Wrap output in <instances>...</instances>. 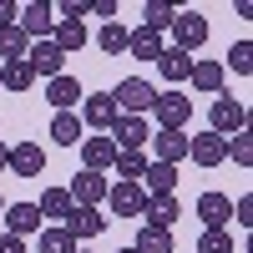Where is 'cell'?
Instances as JSON below:
<instances>
[{
    "label": "cell",
    "mask_w": 253,
    "mask_h": 253,
    "mask_svg": "<svg viewBox=\"0 0 253 253\" xmlns=\"http://www.w3.org/2000/svg\"><path fill=\"white\" fill-rule=\"evenodd\" d=\"M36 253H76V238H71L61 223H51V228H41V233H36Z\"/></svg>",
    "instance_id": "cell-27"
},
{
    "label": "cell",
    "mask_w": 253,
    "mask_h": 253,
    "mask_svg": "<svg viewBox=\"0 0 253 253\" xmlns=\"http://www.w3.org/2000/svg\"><path fill=\"white\" fill-rule=\"evenodd\" d=\"M0 213H5V198H0Z\"/></svg>",
    "instance_id": "cell-44"
},
{
    "label": "cell",
    "mask_w": 253,
    "mask_h": 253,
    "mask_svg": "<svg viewBox=\"0 0 253 253\" xmlns=\"http://www.w3.org/2000/svg\"><path fill=\"white\" fill-rule=\"evenodd\" d=\"M5 167H10L15 177H26V182H31V177H41V172H46V147H41V142H15Z\"/></svg>",
    "instance_id": "cell-12"
},
{
    "label": "cell",
    "mask_w": 253,
    "mask_h": 253,
    "mask_svg": "<svg viewBox=\"0 0 253 253\" xmlns=\"http://www.w3.org/2000/svg\"><path fill=\"white\" fill-rule=\"evenodd\" d=\"M198 223L203 228H228L233 223V198L228 193H203L198 198Z\"/></svg>",
    "instance_id": "cell-16"
},
{
    "label": "cell",
    "mask_w": 253,
    "mask_h": 253,
    "mask_svg": "<svg viewBox=\"0 0 253 253\" xmlns=\"http://www.w3.org/2000/svg\"><path fill=\"white\" fill-rule=\"evenodd\" d=\"M0 218H5V233H10V238H31V233H41V223H46L36 203H5V213H0Z\"/></svg>",
    "instance_id": "cell-13"
},
{
    "label": "cell",
    "mask_w": 253,
    "mask_h": 253,
    "mask_svg": "<svg viewBox=\"0 0 253 253\" xmlns=\"http://www.w3.org/2000/svg\"><path fill=\"white\" fill-rule=\"evenodd\" d=\"M172 15H177V5H167V0H147V5H142V26L162 36L167 26H172Z\"/></svg>",
    "instance_id": "cell-31"
},
{
    "label": "cell",
    "mask_w": 253,
    "mask_h": 253,
    "mask_svg": "<svg viewBox=\"0 0 253 253\" xmlns=\"http://www.w3.org/2000/svg\"><path fill=\"white\" fill-rule=\"evenodd\" d=\"M107 187H112V177H107V172H86V167H81V172L71 177L66 193H71V203H76V208H101V203H107Z\"/></svg>",
    "instance_id": "cell-6"
},
{
    "label": "cell",
    "mask_w": 253,
    "mask_h": 253,
    "mask_svg": "<svg viewBox=\"0 0 253 253\" xmlns=\"http://www.w3.org/2000/svg\"><path fill=\"white\" fill-rule=\"evenodd\" d=\"M112 172H117V182H142V172H147V152H117Z\"/></svg>",
    "instance_id": "cell-30"
},
{
    "label": "cell",
    "mask_w": 253,
    "mask_h": 253,
    "mask_svg": "<svg viewBox=\"0 0 253 253\" xmlns=\"http://www.w3.org/2000/svg\"><path fill=\"white\" fill-rule=\"evenodd\" d=\"M193 91H208V96H218L223 91V81H228V71H223V61H193Z\"/></svg>",
    "instance_id": "cell-22"
},
{
    "label": "cell",
    "mask_w": 253,
    "mask_h": 253,
    "mask_svg": "<svg viewBox=\"0 0 253 253\" xmlns=\"http://www.w3.org/2000/svg\"><path fill=\"white\" fill-rule=\"evenodd\" d=\"M15 26L26 31L31 41H51V31H56V5H46V0H31L26 10H15Z\"/></svg>",
    "instance_id": "cell-8"
},
{
    "label": "cell",
    "mask_w": 253,
    "mask_h": 253,
    "mask_svg": "<svg viewBox=\"0 0 253 253\" xmlns=\"http://www.w3.org/2000/svg\"><path fill=\"white\" fill-rule=\"evenodd\" d=\"M243 126H248V107L233 101L228 91H218V101L208 107V132L213 137H233V132H243Z\"/></svg>",
    "instance_id": "cell-2"
},
{
    "label": "cell",
    "mask_w": 253,
    "mask_h": 253,
    "mask_svg": "<svg viewBox=\"0 0 253 253\" xmlns=\"http://www.w3.org/2000/svg\"><path fill=\"white\" fill-rule=\"evenodd\" d=\"M152 117H157V132H182V126L193 122V101H187L177 86H172V91H157Z\"/></svg>",
    "instance_id": "cell-3"
},
{
    "label": "cell",
    "mask_w": 253,
    "mask_h": 253,
    "mask_svg": "<svg viewBox=\"0 0 253 253\" xmlns=\"http://www.w3.org/2000/svg\"><path fill=\"white\" fill-rule=\"evenodd\" d=\"M107 137L117 142V152H142L152 142V126H147V117H117Z\"/></svg>",
    "instance_id": "cell-9"
},
{
    "label": "cell",
    "mask_w": 253,
    "mask_h": 253,
    "mask_svg": "<svg viewBox=\"0 0 253 253\" xmlns=\"http://www.w3.org/2000/svg\"><path fill=\"white\" fill-rule=\"evenodd\" d=\"M81 96H86V91H81L76 76H51V81H46V101H51L56 112H76Z\"/></svg>",
    "instance_id": "cell-17"
},
{
    "label": "cell",
    "mask_w": 253,
    "mask_h": 253,
    "mask_svg": "<svg viewBox=\"0 0 253 253\" xmlns=\"http://www.w3.org/2000/svg\"><path fill=\"white\" fill-rule=\"evenodd\" d=\"M96 46L107 51V56L126 51V26H122V20H112V26H101V36H96Z\"/></svg>",
    "instance_id": "cell-36"
},
{
    "label": "cell",
    "mask_w": 253,
    "mask_h": 253,
    "mask_svg": "<svg viewBox=\"0 0 253 253\" xmlns=\"http://www.w3.org/2000/svg\"><path fill=\"white\" fill-rule=\"evenodd\" d=\"M36 208H41V218H51V223H66L76 203H71V193H66V187H46Z\"/></svg>",
    "instance_id": "cell-24"
},
{
    "label": "cell",
    "mask_w": 253,
    "mask_h": 253,
    "mask_svg": "<svg viewBox=\"0 0 253 253\" xmlns=\"http://www.w3.org/2000/svg\"><path fill=\"white\" fill-rule=\"evenodd\" d=\"M152 162H167V167L187 162V132H157L152 137Z\"/></svg>",
    "instance_id": "cell-19"
},
{
    "label": "cell",
    "mask_w": 253,
    "mask_h": 253,
    "mask_svg": "<svg viewBox=\"0 0 253 253\" xmlns=\"http://www.w3.org/2000/svg\"><path fill=\"white\" fill-rule=\"evenodd\" d=\"M91 5H81V0H66V5H61V20H76V26H81V15H86Z\"/></svg>",
    "instance_id": "cell-39"
},
{
    "label": "cell",
    "mask_w": 253,
    "mask_h": 253,
    "mask_svg": "<svg viewBox=\"0 0 253 253\" xmlns=\"http://www.w3.org/2000/svg\"><path fill=\"white\" fill-rule=\"evenodd\" d=\"M5 162H10V142H0V172H5Z\"/></svg>",
    "instance_id": "cell-42"
},
{
    "label": "cell",
    "mask_w": 253,
    "mask_h": 253,
    "mask_svg": "<svg viewBox=\"0 0 253 253\" xmlns=\"http://www.w3.org/2000/svg\"><path fill=\"white\" fill-rule=\"evenodd\" d=\"M76 253H91V248H76Z\"/></svg>",
    "instance_id": "cell-45"
},
{
    "label": "cell",
    "mask_w": 253,
    "mask_h": 253,
    "mask_svg": "<svg viewBox=\"0 0 253 253\" xmlns=\"http://www.w3.org/2000/svg\"><path fill=\"white\" fill-rule=\"evenodd\" d=\"M117 10H122V5H117V0H96V5H91L86 15H96V20H101V26H112V20H117Z\"/></svg>",
    "instance_id": "cell-37"
},
{
    "label": "cell",
    "mask_w": 253,
    "mask_h": 253,
    "mask_svg": "<svg viewBox=\"0 0 253 253\" xmlns=\"http://www.w3.org/2000/svg\"><path fill=\"white\" fill-rule=\"evenodd\" d=\"M172 187H177V167L147 162V172H142V193L147 198H172Z\"/></svg>",
    "instance_id": "cell-18"
},
{
    "label": "cell",
    "mask_w": 253,
    "mask_h": 253,
    "mask_svg": "<svg viewBox=\"0 0 253 253\" xmlns=\"http://www.w3.org/2000/svg\"><path fill=\"white\" fill-rule=\"evenodd\" d=\"M198 253H233V233H228V228H203Z\"/></svg>",
    "instance_id": "cell-33"
},
{
    "label": "cell",
    "mask_w": 253,
    "mask_h": 253,
    "mask_svg": "<svg viewBox=\"0 0 253 253\" xmlns=\"http://www.w3.org/2000/svg\"><path fill=\"white\" fill-rule=\"evenodd\" d=\"M81 137H86V126H81L76 112H56V117H51V142H61V147H81Z\"/></svg>",
    "instance_id": "cell-23"
},
{
    "label": "cell",
    "mask_w": 253,
    "mask_h": 253,
    "mask_svg": "<svg viewBox=\"0 0 253 253\" xmlns=\"http://www.w3.org/2000/svg\"><path fill=\"white\" fill-rule=\"evenodd\" d=\"M26 51H31L26 31L20 26H0V66H5V61H26Z\"/></svg>",
    "instance_id": "cell-26"
},
{
    "label": "cell",
    "mask_w": 253,
    "mask_h": 253,
    "mask_svg": "<svg viewBox=\"0 0 253 253\" xmlns=\"http://www.w3.org/2000/svg\"><path fill=\"white\" fill-rule=\"evenodd\" d=\"M142 218H147V228H167V233H172V223L182 218V203L177 198H147Z\"/></svg>",
    "instance_id": "cell-20"
},
{
    "label": "cell",
    "mask_w": 253,
    "mask_h": 253,
    "mask_svg": "<svg viewBox=\"0 0 253 253\" xmlns=\"http://www.w3.org/2000/svg\"><path fill=\"white\" fill-rule=\"evenodd\" d=\"M117 253H137V248H117Z\"/></svg>",
    "instance_id": "cell-43"
},
{
    "label": "cell",
    "mask_w": 253,
    "mask_h": 253,
    "mask_svg": "<svg viewBox=\"0 0 253 253\" xmlns=\"http://www.w3.org/2000/svg\"><path fill=\"white\" fill-rule=\"evenodd\" d=\"M187 157H193L198 167H223L228 162V137H213V132L187 137Z\"/></svg>",
    "instance_id": "cell-14"
},
{
    "label": "cell",
    "mask_w": 253,
    "mask_h": 253,
    "mask_svg": "<svg viewBox=\"0 0 253 253\" xmlns=\"http://www.w3.org/2000/svg\"><path fill=\"white\" fill-rule=\"evenodd\" d=\"M132 248H137V253H172L177 243H172V233H167V228H147V223H142Z\"/></svg>",
    "instance_id": "cell-29"
},
{
    "label": "cell",
    "mask_w": 253,
    "mask_h": 253,
    "mask_svg": "<svg viewBox=\"0 0 253 253\" xmlns=\"http://www.w3.org/2000/svg\"><path fill=\"white\" fill-rule=\"evenodd\" d=\"M233 66L238 76H248L253 71V41H233V46H228V61H223V71Z\"/></svg>",
    "instance_id": "cell-34"
},
{
    "label": "cell",
    "mask_w": 253,
    "mask_h": 253,
    "mask_svg": "<svg viewBox=\"0 0 253 253\" xmlns=\"http://www.w3.org/2000/svg\"><path fill=\"white\" fill-rule=\"evenodd\" d=\"M126 51H132L137 61H157L162 56V36L147 31V26H137V31H126Z\"/></svg>",
    "instance_id": "cell-25"
},
{
    "label": "cell",
    "mask_w": 253,
    "mask_h": 253,
    "mask_svg": "<svg viewBox=\"0 0 253 253\" xmlns=\"http://www.w3.org/2000/svg\"><path fill=\"white\" fill-rule=\"evenodd\" d=\"M31 86H36V71L26 61H5L0 66V91H31Z\"/></svg>",
    "instance_id": "cell-28"
},
{
    "label": "cell",
    "mask_w": 253,
    "mask_h": 253,
    "mask_svg": "<svg viewBox=\"0 0 253 253\" xmlns=\"http://www.w3.org/2000/svg\"><path fill=\"white\" fill-rule=\"evenodd\" d=\"M81 167L86 172H112V162H117V142L107 137V132H96V137H81Z\"/></svg>",
    "instance_id": "cell-11"
},
{
    "label": "cell",
    "mask_w": 253,
    "mask_h": 253,
    "mask_svg": "<svg viewBox=\"0 0 253 253\" xmlns=\"http://www.w3.org/2000/svg\"><path fill=\"white\" fill-rule=\"evenodd\" d=\"M167 31H172V51H187V56H193L203 41H208V15H203V10H177Z\"/></svg>",
    "instance_id": "cell-4"
},
{
    "label": "cell",
    "mask_w": 253,
    "mask_h": 253,
    "mask_svg": "<svg viewBox=\"0 0 253 253\" xmlns=\"http://www.w3.org/2000/svg\"><path fill=\"white\" fill-rule=\"evenodd\" d=\"M76 117H81V126H91V132H112V122H117L122 112H117L112 91H91V96H81Z\"/></svg>",
    "instance_id": "cell-5"
},
{
    "label": "cell",
    "mask_w": 253,
    "mask_h": 253,
    "mask_svg": "<svg viewBox=\"0 0 253 253\" xmlns=\"http://www.w3.org/2000/svg\"><path fill=\"white\" fill-rule=\"evenodd\" d=\"M107 208H112V218H142V208H147L142 182H112L107 187Z\"/></svg>",
    "instance_id": "cell-10"
},
{
    "label": "cell",
    "mask_w": 253,
    "mask_h": 253,
    "mask_svg": "<svg viewBox=\"0 0 253 253\" xmlns=\"http://www.w3.org/2000/svg\"><path fill=\"white\" fill-rule=\"evenodd\" d=\"M0 26H15V5L10 0H0Z\"/></svg>",
    "instance_id": "cell-41"
},
{
    "label": "cell",
    "mask_w": 253,
    "mask_h": 253,
    "mask_svg": "<svg viewBox=\"0 0 253 253\" xmlns=\"http://www.w3.org/2000/svg\"><path fill=\"white\" fill-rule=\"evenodd\" d=\"M233 218H238V228H253V198H238L233 203Z\"/></svg>",
    "instance_id": "cell-38"
},
{
    "label": "cell",
    "mask_w": 253,
    "mask_h": 253,
    "mask_svg": "<svg viewBox=\"0 0 253 253\" xmlns=\"http://www.w3.org/2000/svg\"><path fill=\"white\" fill-rule=\"evenodd\" d=\"M26 66L36 71V76H66V51L56 46V41H31V51H26Z\"/></svg>",
    "instance_id": "cell-7"
},
{
    "label": "cell",
    "mask_w": 253,
    "mask_h": 253,
    "mask_svg": "<svg viewBox=\"0 0 253 253\" xmlns=\"http://www.w3.org/2000/svg\"><path fill=\"white\" fill-rule=\"evenodd\" d=\"M61 228H66L76 243H86V238H101V233H107V213H101V208H71V218L61 223Z\"/></svg>",
    "instance_id": "cell-15"
},
{
    "label": "cell",
    "mask_w": 253,
    "mask_h": 253,
    "mask_svg": "<svg viewBox=\"0 0 253 253\" xmlns=\"http://www.w3.org/2000/svg\"><path fill=\"white\" fill-rule=\"evenodd\" d=\"M112 101H117L122 117H147V112H152V101H157V91H152V81H147V76H122L117 86H112Z\"/></svg>",
    "instance_id": "cell-1"
},
{
    "label": "cell",
    "mask_w": 253,
    "mask_h": 253,
    "mask_svg": "<svg viewBox=\"0 0 253 253\" xmlns=\"http://www.w3.org/2000/svg\"><path fill=\"white\" fill-rule=\"evenodd\" d=\"M0 253H26V238H10V233H0Z\"/></svg>",
    "instance_id": "cell-40"
},
{
    "label": "cell",
    "mask_w": 253,
    "mask_h": 253,
    "mask_svg": "<svg viewBox=\"0 0 253 253\" xmlns=\"http://www.w3.org/2000/svg\"><path fill=\"white\" fill-rule=\"evenodd\" d=\"M157 71H162V81L182 86V81L193 76V56H187V51H172V46H162V56H157Z\"/></svg>",
    "instance_id": "cell-21"
},
{
    "label": "cell",
    "mask_w": 253,
    "mask_h": 253,
    "mask_svg": "<svg viewBox=\"0 0 253 253\" xmlns=\"http://www.w3.org/2000/svg\"><path fill=\"white\" fill-rule=\"evenodd\" d=\"M51 41H56V46L71 56V51H81V46H86V26H76V20H56Z\"/></svg>",
    "instance_id": "cell-32"
},
{
    "label": "cell",
    "mask_w": 253,
    "mask_h": 253,
    "mask_svg": "<svg viewBox=\"0 0 253 253\" xmlns=\"http://www.w3.org/2000/svg\"><path fill=\"white\" fill-rule=\"evenodd\" d=\"M228 157H233L238 167H253V132H248V126L228 137Z\"/></svg>",
    "instance_id": "cell-35"
}]
</instances>
